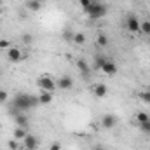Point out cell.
<instances>
[{"mask_svg": "<svg viewBox=\"0 0 150 150\" xmlns=\"http://www.w3.org/2000/svg\"><path fill=\"white\" fill-rule=\"evenodd\" d=\"M14 108L18 112H26L30 108H33L35 105H38V96H32V94H26V93H19L16 98H14Z\"/></svg>", "mask_w": 150, "mask_h": 150, "instance_id": "6da1fadb", "label": "cell"}, {"mask_svg": "<svg viewBox=\"0 0 150 150\" xmlns=\"http://www.w3.org/2000/svg\"><path fill=\"white\" fill-rule=\"evenodd\" d=\"M86 14L89 16V19H100V18H103V16L107 14V5H105V4H98V2H93L91 9H89Z\"/></svg>", "mask_w": 150, "mask_h": 150, "instance_id": "7a4b0ae2", "label": "cell"}, {"mask_svg": "<svg viewBox=\"0 0 150 150\" xmlns=\"http://www.w3.org/2000/svg\"><path fill=\"white\" fill-rule=\"evenodd\" d=\"M37 84H38V87H40L42 91H45V93H52V91H56V82H54L49 75H42V77H38Z\"/></svg>", "mask_w": 150, "mask_h": 150, "instance_id": "3957f363", "label": "cell"}, {"mask_svg": "<svg viewBox=\"0 0 150 150\" xmlns=\"http://www.w3.org/2000/svg\"><path fill=\"white\" fill-rule=\"evenodd\" d=\"M7 59H9L11 63H19V61L23 59V52H21V49L16 47V45H11V47L7 49Z\"/></svg>", "mask_w": 150, "mask_h": 150, "instance_id": "277c9868", "label": "cell"}, {"mask_svg": "<svg viewBox=\"0 0 150 150\" xmlns=\"http://www.w3.org/2000/svg\"><path fill=\"white\" fill-rule=\"evenodd\" d=\"M72 86H74V80H72V77H68V75H63V77H59V79L56 80V87H59L61 91H70Z\"/></svg>", "mask_w": 150, "mask_h": 150, "instance_id": "5b68a950", "label": "cell"}, {"mask_svg": "<svg viewBox=\"0 0 150 150\" xmlns=\"http://www.w3.org/2000/svg\"><path fill=\"white\" fill-rule=\"evenodd\" d=\"M126 26L131 33H140V19L136 16H129L126 19Z\"/></svg>", "mask_w": 150, "mask_h": 150, "instance_id": "8992f818", "label": "cell"}, {"mask_svg": "<svg viewBox=\"0 0 150 150\" xmlns=\"http://www.w3.org/2000/svg\"><path fill=\"white\" fill-rule=\"evenodd\" d=\"M115 124H117V117L112 113H107L101 117V127L103 129H112V127H115Z\"/></svg>", "mask_w": 150, "mask_h": 150, "instance_id": "52a82bcc", "label": "cell"}, {"mask_svg": "<svg viewBox=\"0 0 150 150\" xmlns=\"http://www.w3.org/2000/svg\"><path fill=\"white\" fill-rule=\"evenodd\" d=\"M23 147L28 150H37L38 149V138L33 134H26V138L23 140Z\"/></svg>", "mask_w": 150, "mask_h": 150, "instance_id": "ba28073f", "label": "cell"}, {"mask_svg": "<svg viewBox=\"0 0 150 150\" xmlns=\"http://www.w3.org/2000/svg\"><path fill=\"white\" fill-rule=\"evenodd\" d=\"M101 70H103V74H105V75H110V77H113V75L117 74V65H115L113 61H110V59H107V61L103 63Z\"/></svg>", "mask_w": 150, "mask_h": 150, "instance_id": "9c48e42d", "label": "cell"}, {"mask_svg": "<svg viewBox=\"0 0 150 150\" xmlns=\"http://www.w3.org/2000/svg\"><path fill=\"white\" fill-rule=\"evenodd\" d=\"M14 122H16V126L18 127H28V119H26V115L23 112H18L16 113V117H14Z\"/></svg>", "mask_w": 150, "mask_h": 150, "instance_id": "30bf717a", "label": "cell"}, {"mask_svg": "<svg viewBox=\"0 0 150 150\" xmlns=\"http://www.w3.org/2000/svg\"><path fill=\"white\" fill-rule=\"evenodd\" d=\"M93 93H94L96 98H105L107 96V86L105 84H96L93 87Z\"/></svg>", "mask_w": 150, "mask_h": 150, "instance_id": "8fae6325", "label": "cell"}, {"mask_svg": "<svg viewBox=\"0 0 150 150\" xmlns=\"http://www.w3.org/2000/svg\"><path fill=\"white\" fill-rule=\"evenodd\" d=\"M77 68L80 70V74L84 75V77H87V75H89V63H87L86 59H82V58H80V59H77Z\"/></svg>", "mask_w": 150, "mask_h": 150, "instance_id": "7c38bea8", "label": "cell"}, {"mask_svg": "<svg viewBox=\"0 0 150 150\" xmlns=\"http://www.w3.org/2000/svg\"><path fill=\"white\" fill-rule=\"evenodd\" d=\"M49 103H52V93L42 91V94L38 96V105H49Z\"/></svg>", "mask_w": 150, "mask_h": 150, "instance_id": "4fadbf2b", "label": "cell"}, {"mask_svg": "<svg viewBox=\"0 0 150 150\" xmlns=\"http://www.w3.org/2000/svg\"><path fill=\"white\" fill-rule=\"evenodd\" d=\"M26 129L25 127H16L14 129V140H18V142H23L25 138H26Z\"/></svg>", "mask_w": 150, "mask_h": 150, "instance_id": "5bb4252c", "label": "cell"}, {"mask_svg": "<svg viewBox=\"0 0 150 150\" xmlns=\"http://www.w3.org/2000/svg\"><path fill=\"white\" fill-rule=\"evenodd\" d=\"M96 44H98L100 47H107V45H108V37L103 35V33H100V35L96 37Z\"/></svg>", "mask_w": 150, "mask_h": 150, "instance_id": "9a60e30c", "label": "cell"}, {"mask_svg": "<svg viewBox=\"0 0 150 150\" xmlns=\"http://www.w3.org/2000/svg\"><path fill=\"white\" fill-rule=\"evenodd\" d=\"M26 7H28L30 11H40V7H42V4H40L38 0H30V2L26 4Z\"/></svg>", "mask_w": 150, "mask_h": 150, "instance_id": "2e32d148", "label": "cell"}, {"mask_svg": "<svg viewBox=\"0 0 150 150\" xmlns=\"http://www.w3.org/2000/svg\"><path fill=\"white\" fill-rule=\"evenodd\" d=\"M72 40H74L75 44H84V42H86V35L80 33V32H75L74 37H72Z\"/></svg>", "mask_w": 150, "mask_h": 150, "instance_id": "e0dca14e", "label": "cell"}, {"mask_svg": "<svg viewBox=\"0 0 150 150\" xmlns=\"http://www.w3.org/2000/svg\"><path fill=\"white\" fill-rule=\"evenodd\" d=\"M136 120H138V124H143V122H147V120H150V115L145 112H138L136 113Z\"/></svg>", "mask_w": 150, "mask_h": 150, "instance_id": "ac0fdd59", "label": "cell"}, {"mask_svg": "<svg viewBox=\"0 0 150 150\" xmlns=\"http://www.w3.org/2000/svg\"><path fill=\"white\" fill-rule=\"evenodd\" d=\"M140 32L142 33H145V35H150V21H143V23H140Z\"/></svg>", "mask_w": 150, "mask_h": 150, "instance_id": "d6986e66", "label": "cell"}, {"mask_svg": "<svg viewBox=\"0 0 150 150\" xmlns=\"http://www.w3.org/2000/svg\"><path fill=\"white\" fill-rule=\"evenodd\" d=\"M138 96H140V100H142L143 103L150 105V91H149V89H147V91H142V93H140Z\"/></svg>", "mask_w": 150, "mask_h": 150, "instance_id": "ffe728a7", "label": "cell"}, {"mask_svg": "<svg viewBox=\"0 0 150 150\" xmlns=\"http://www.w3.org/2000/svg\"><path fill=\"white\" fill-rule=\"evenodd\" d=\"M21 40H23V44L30 45V44L33 42V35H30V33H23V35H21Z\"/></svg>", "mask_w": 150, "mask_h": 150, "instance_id": "44dd1931", "label": "cell"}, {"mask_svg": "<svg viewBox=\"0 0 150 150\" xmlns=\"http://www.w3.org/2000/svg\"><path fill=\"white\" fill-rule=\"evenodd\" d=\"M80 5H82L84 12H87L91 9V5H93V0H80Z\"/></svg>", "mask_w": 150, "mask_h": 150, "instance_id": "7402d4cb", "label": "cell"}, {"mask_svg": "<svg viewBox=\"0 0 150 150\" xmlns=\"http://www.w3.org/2000/svg\"><path fill=\"white\" fill-rule=\"evenodd\" d=\"M140 129H142L143 133H147V134H150V120H147V122H143V124H140Z\"/></svg>", "mask_w": 150, "mask_h": 150, "instance_id": "603a6c76", "label": "cell"}, {"mask_svg": "<svg viewBox=\"0 0 150 150\" xmlns=\"http://www.w3.org/2000/svg\"><path fill=\"white\" fill-rule=\"evenodd\" d=\"M9 149H11V150H19V142L12 138V140L9 142Z\"/></svg>", "mask_w": 150, "mask_h": 150, "instance_id": "cb8c5ba5", "label": "cell"}, {"mask_svg": "<svg viewBox=\"0 0 150 150\" xmlns=\"http://www.w3.org/2000/svg\"><path fill=\"white\" fill-rule=\"evenodd\" d=\"M7 98H9L7 91H5V89H0V103H5V101H7Z\"/></svg>", "mask_w": 150, "mask_h": 150, "instance_id": "d4e9b609", "label": "cell"}, {"mask_svg": "<svg viewBox=\"0 0 150 150\" xmlns=\"http://www.w3.org/2000/svg\"><path fill=\"white\" fill-rule=\"evenodd\" d=\"M105 61H107V58H103V56H98V58H96V67H98V68H101Z\"/></svg>", "mask_w": 150, "mask_h": 150, "instance_id": "484cf974", "label": "cell"}, {"mask_svg": "<svg viewBox=\"0 0 150 150\" xmlns=\"http://www.w3.org/2000/svg\"><path fill=\"white\" fill-rule=\"evenodd\" d=\"M9 47H11L9 40H0V49H9Z\"/></svg>", "mask_w": 150, "mask_h": 150, "instance_id": "4316f807", "label": "cell"}, {"mask_svg": "<svg viewBox=\"0 0 150 150\" xmlns=\"http://www.w3.org/2000/svg\"><path fill=\"white\" fill-rule=\"evenodd\" d=\"M49 150H61V143H59V142H54V143H51Z\"/></svg>", "mask_w": 150, "mask_h": 150, "instance_id": "83f0119b", "label": "cell"}, {"mask_svg": "<svg viewBox=\"0 0 150 150\" xmlns=\"http://www.w3.org/2000/svg\"><path fill=\"white\" fill-rule=\"evenodd\" d=\"M93 150H105V149H103V147H94Z\"/></svg>", "mask_w": 150, "mask_h": 150, "instance_id": "f1b7e54d", "label": "cell"}, {"mask_svg": "<svg viewBox=\"0 0 150 150\" xmlns=\"http://www.w3.org/2000/svg\"><path fill=\"white\" fill-rule=\"evenodd\" d=\"M0 16H2V5H0Z\"/></svg>", "mask_w": 150, "mask_h": 150, "instance_id": "f546056e", "label": "cell"}, {"mask_svg": "<svg viewBox=\"0 0 150 150\" xmlns=\"http://www.w3.org/2000/svg\"><path fill=\"white\" fill-rule=\"evenodd\" d=\"M19 150H28V149H25V147H23V149H19Z\"/></svg>", "mask_w": 150, "mask_h": 150, "instance_id": "4dcf8cb0", "label": "cell"}]
</instances>
